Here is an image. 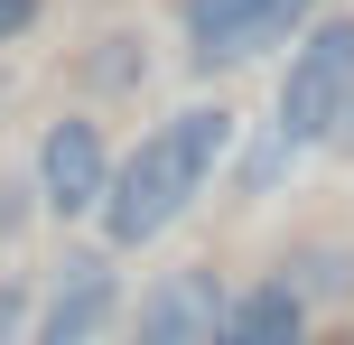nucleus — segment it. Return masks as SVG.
Wrapping results in <instances>:
<instances>
[{
	"mask_svg": "<svg viewBox=\"0 0 354 345\" xmlns=\"http://www.w3.org/2000/svg\"><path fill=\"white\" fill-rule=\"evenodd\" d=\"M214 345H308V308L289 280H261V290H243L224 317H214Z\"/></svg>",
	"mask_w": 354,
	"mask_h": 345,
	"instance_id": "0eeeda50",
	"label": "nucleus"
},
{
	"mask_svg": "<svg viewBox=\"0 0 354 345\" xmlns=\"http://www.w3.org/2000/svg\"><path fill=\"white\" fill-rule=\"evenodd\" d=\"M214 280L205 271H168L159 290L140 299V327H131V345H214Z\"/></svg>",
	"mask_w": 354,
	"mask_h": 345,
	"instance_id": "423d86ee",
	"label": "nucleus"
},
{
	"mask_svg": "<svg viewBox=\"0 0 354 345\" xmlns=\"http://www.w3.org/2000/svg\"><path fill=\"white\" fill-rule=\"evenodd\" d=\"M103 187H112V159H103L93 122H56L37 140V196H47V215H93Z\"/></svg>",
	"mask_w": 354,
	"mask_h": 345,
	"instance_id": "39448f33",
	"label": "nucleus"
},
{
	"mask_svg": "<svg viewBox=\"0 0 354 345\" xmlns=\"http://www.w3.org/2000/svg\"><path fill=\"white\" fill-rule=\"evenodd\" d=\"M112 308H122V271H112L103 252H66V271H56L47 308H37L28 345H93L112 327Z\"/></svg>",
	"mask_w": 354,
	"mask_h": 345,
	"instance_id": "20e7f679",
	"label": "nucleus"
},
{
	"mask_svg": "<svg viewBox=\"0 0 354 345\" xmlns=\"http://www.w3.org/2000/svg\"><path fill=\"white\" fill-rule=\"evenodd\" d=\"M28 19H37V0H0V47H10V37L28 28Z\"/></svg>",
	"mask_w": 354,
	"mask_h": 345,
	"instance_id": "1a4fd4ad",
	"label": "nucleus"
},
{
	"mask_svg": "<svg viewBox=\"0 0 354 345\" xmlns=\"http://www.w3.org/2000/svg\"><path fill=\"white\" fill-rule=\"evenodd\" d=\"M93 345H103V336H93Z\"/></svg>",
	"mask_w": 354,
	"mask_h": 345,
	"instance_id": "9d476101",
	"label": "nucleus"
},
{
	"mask_svg": "<svg viewBox=\"0 0 354 345\" xmlns=\"http://www.w3.org/2000/svg\"><path fill=\"white\" fill-rule=\"evenodd\" d=\"M224 140H233V112H224V103H187V112H168L159 131H140V149L112 168L103 205H93V215H103V234L122 243V252L159 243L168 224L205 196V178H214V159H224Z\"/></svg>",
	"mask_w": 354,
	"mask_h": 345,
	"instance_id": "f257e3e1",
	"label": "nucleus"
},
{
	"mask_svg": "<svg viewBox=\"0 0 354 345\" xmlns=\"http://www.w3.org/2000/svg\"><path fill=\"white\" fill-rule=\"evenodd\" d=\"M19 327H28V290L0 280V345H19Z\"/></svg>",
	"mask_w": 354,
	"mask_h": 345,
	"instance_id": "6e6552de",
	"label": "nucleus"
},
{
	"mask_svg": "<svg viewBox=\"0 0 354 345\" xmlns=\"http://www.w3.org/2000/svg\"><path fill=\"white\" fill-rule=\"evenodd\" d=\"M308 19V0H187V47L196 66H243V56L280 47Z\"/></svg>",
	"mask_w": 354,
	"mask_h": 345,
	"instance_id": "7ed1b4c3",
	"label": "nucleus"
},
{
	"mask_svg": "<svg viewBox=\"0 0 354 345\" xmlns=\"http://www.w3.org/2000/svg\"><path fill=\"white\" fill-rule=\"evenodd\" d=\"M345 122H354V19H326V28H308V47L280 75V140L317 149Z\"/></svg>",
	"mask_w": 354,
	"mask_h": 345,
	"instance_id": "f03ea898",
	"label": "nucleus"
}]
</instances>
